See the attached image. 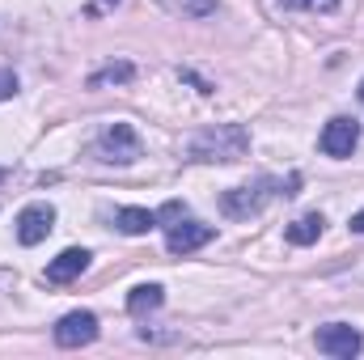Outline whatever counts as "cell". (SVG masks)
<instances>
[{
  "label": "cell",
  "mask_w": 364,
  "mask_h": 360,
  "mask_svg": "<svg viewBox=\"0 0 364 360\" xmlns=\"http://www.w3.org/2000/svg\"><path fill=\"white\" fill-rule=\"evenodd\" d=\"M246 149H250V132L242 123H216V127H203L186 140L191 162H242Z\"/></svg>",
  "instance_id": "6da1fadb"
},
{
  "label": "cell",
  "mask_w": 364,
  "mask_h": 360,
  "mask_svg": "<svg viewBox=\"0 0 364 360\" xmlns=\"http://www.w3.org/2000/svg\"><path fill=\"white\" fill-rule=\"evenodd\" d=\"M97 157L110 166H132L140 157V136L132 123H106L97 136Z\"/></svg>",
  "instance_id": "7a4b0ae2"
},
{
  "label": "cell",
  "mask_w": 364,
  "mask_h": 360,
  "mask_svg": "<svg viewBox=\"0 0 364 360\" xmlns=\"http://www.w3.org/2000/svg\"><path fill=\"white\" fill-rule=\"evenodd\" d=\"M314 344H318L322 356H335V360H352L364 348L360 331L348 327V322H331V327H322V331L314 335Z\"/></svg>",
  "instance_id": "3957f363"
},
{
  "label": "cell",
  "mask_w": 364,
  "mask_h": 360,
  "mask_svg": "<svg viewBox=\"0 0 364 360\" xmlns=\"http://www.w3.org/2000/svg\"><path fill=\"white\" fill-rule=\"evenodd\" d=\"M318 144H322L326 157H339V162H343V157H352V149L360 144V123L348 119V115H339V119H331V123L322 127V140H318Z\"/></svg>",
  "instance_id": "277c9868"
},
{
  "label": "cell",
  "mask_w": 364,
  "mask_h": 360,
  "mask_svg": "<svg viewBox=\"0 0 364 360\" xmlns=\"http://www.w3.org/2000/svg\"><path fill=\"white\" fill-rule=\"evenodd\" d=\"M55 229V208L51 203H26L17 216V242L21 246H38L47 233Z\"/></svg>",
  "instance_id": "5b68a950"
},
{
  "label": "cell",
  "mask_w": 364,
  "mask_h": 360,
  "mask_svg": "<svg viewBox=\"0 0 364 360\" xmlns=\"http://www.w3.org/2000/svg\"><path fill=\"white\" fill-rule=\"evenodd\" d=\"M93 339H97V318L90 309H73L55 322V344L60 348H85Z\"/></svg>",
  "instance_id": "8992f818"
},
{
  "label": "cell",
  "mask_w": 364,
  "mask_h": 360,
  "mask_svg": "<svg viewBox=\"0 0 364 360\" xmlns=\"http://www.w3.org/2000/svg\"><path fill=\"white\" fill-rule=\"evenodd\" d=\"M267 186H272V179H259L255 186H233V191H225L220 203H225L229 216H255V212H263V203L275 195Z\"/></svg>",
  "instance_id": "52a82bcc"
},
{
  "label": "cell",
  "mask_w": 364,
  "mask_h": 360,
  "mask_svg": "<svg viewBox=\"0 0 364 360\" xmlns=\"http://www.w3.org/2000/svg\"><path fill=\"white\" fill-rule=\"evenodd\" d=\"M212 238H216V229H212V225H203V221H178V225H170L166 246H170V255H191V250L208 246Z\"/></svg>",
  "instance_id": "ba28073f"
},
{
  "label": "cell",
  "mask_w": 364,
  "mask_h": 360,
  "mask_svg": "<svg viewBox=\"0 0 364 360\" xmlns=\"http://www.w3.org/2000/svg\"><path fill=\"white\" fill-rule=\"evenodd\" d=\"M85 268H90V250H85V246H68L64 255H55V259L47 263V280H51V284H68V280H77Z\"/></svg>",
  "instance_id": "9c48e42d"
},
{
  "label": "cell",
  "mask_w": 364,
  "mask_h": 360,
  "mask_svg": "<svg viewBox=\"0 0 364 360\" xmlns=\"http://www.w3.org/2000/svg\"><path fill=\"white\" fill-rule=\"evenodd\" d=\"M161 305H166V288L161 284H136L127 292V314H136V318H144V314H153Z\"/></svg>",
  "instance_id": "30bf717a"
},
{
  "label": "cell",
  "mask_w": 364,
  "mask_h": 360,
  "mask_svg": "<svg viewBox=\"0 0 364 360\" xmlns=\"http://www.w3.org/2000/svg\"><path fill=\"white\" fill-rule=\"evenodd\" d=\"M153 225H157V212H149V208H119V212H114V229L127 233V238H140V233H149Z\"/></svg>",
  "instance_id": "8fae6325"
},
{
  "label": "cell",
  "mask_w": 364,
  "mask_h": 360,
  "mask_svg": "<svg viewBox=\"0 0 364 360\" xmlns=\"http://www.w3.org/2000/svg\"><path fill=\"white\" fill-rule=\"evenodd\" d=\"M322 229H326L322 212H305L301 221H292V225H288V242H292V246H314V242L322 238Z\"/></svg>",
  "instance_id": "7c38bea8"
},
{
  "label": "cell",
  "mask_w": 364,
  "mask_h": 360,
  "mask_svg": "<svg viewBox=\"0 0 364 360\" xmlns=\"http://www.w3.org/2000/svg\"><path fill=\"white\" fill-rule=\"evenodd\" d=\"M136 77V68L123 60V64H106V68H97L90 77V90H102V85H123V81H132Z\"/></svg>",
  "instance_id": "4fadbf2b"
},
{
  "label": "cell",
  "mask_w": 364,
  "mask_h": 360,
  "mask_svg": "<svg viewBox=\"0 0 364 360\" xmlns=\"http://www.w3.org/2000/svg\"><path fill=\"white\" fill-rule=\"evenodd\" d=\"M170 13H178V17H212L216 13V0H161Z\"/></svg>",
  "instance_id": "5bb4252c"
},
{
  "label": "cell",
  "mask_w": 364,
  "mask_h": 360,
  "mask_svg": "<svg viewBox=\"0 0 364 360\" xmlns=\"http://www.w3.org/2000/svg\"><path fill=\"white\" fill-rule=\"evenodd\" d=\"M284 9H296V13H331L339 0H279Z\"/></svg>",
  "instance_id": "9a60e30c"
},
{
  "label": "cell",
  "mask_w": 364,
  "mask_h": 360,
  "mask_svg": "<svg viewBox=\"0 0 364 360\" xmlns=\"http://www.w3.org/2000/svg\"><path fill=\"white\" fill-rule=\"evenodd\" d=\"M182 216H186V208H182L178 199H170V203H161V212H157V225H166V229H170V225H178Z\"/></svg>",
  "instance_id": "2e32d148"
},
{
  "label": "cell",
  "mask_w": 364,
  "mask_h": 360,
  "mask_svg": "<svg viewBox=\"0 0 364 360\" xmlns=\"http://www.w3.org/2000/svg\"><path fill=\"white\" fill-rule=\"evenodd\" d=\"M17 93V73L13 68H0V102H9Z\"/></svg>",
  "instance_id": "e0dca14e"
},
{
  "label": "cell",
  "mask_w": 364,
  "mask_h": 360,
  "mask_svg": "<svg viewBox=\"0 0 364 360\" xmlns=\"http://www.w3.org/2000/svg\"><path fill=\"white\" fill-rule=\"evenodd\" d=\"M352 233H364V208L352 216Z\"/></svg>",
  "instance_id": "ac0fdd59"
},
{
  "label": "cell",
  "mask_w": 364,
  "mask_h": 360,
  "mask_svg": "<svg viewBox=\"0 0 364 360\" xmlns=\"http://www.w3.org/2000/svg\"><path fill=\"white\" fill-rule=\"evenodd\" d=\"M360 97H364V81H360Z\"/></svg>",
  "instance_id": "d6986e66"
},
{
  "label": "cell",
  "mask_w": 364,
  "mask_h": 360,
  "mask_svg": "<svg viewBox=\"0 0 364 360\" xmlns=\"http://www.w3.org/2000/svg\"><path fill=\"white\" fill-rule=\"evenodd\" d=\"M106 4H119V0H106Z\"/></svg>",
  "instance_id": "ffe728a7"
}]
</instances>
